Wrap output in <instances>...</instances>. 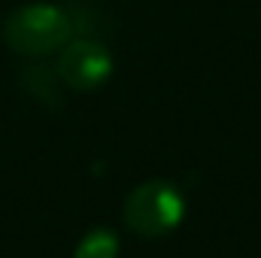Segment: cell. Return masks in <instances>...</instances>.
Masks as SVG:
<instances>
[{
  "label": "cell",
  "instance_id": "obj_1",
  "mask_svg": "<svg viewBox=\"0 0 261 258\" xmlns=\"http://www.w3.org/2000/svg\"><path fill=\"white\" fill-rule=\"evenodd\" d=\"M73 37L70 15L52 3H28L6 15L3 21V43L24 58H43L64 49Z\"/></svg>",
  "mask_w": 261,
  "mask_h": 258
},
{
  "label": "cell",
  "instance_id": "obj_2",
  "mask_svg": "<svg viewBox=\"0 0 261 258\" xmlns=\"http://www.w3.org/2000/svg\"><path fill=\"white\" fill-rule=\"evenodd\" d=\"M182 219H186V197L167 179L140 183L125 200V225L146 240L176 231Z\"/></svg>",
  "mask_w": 261,
  "mask_h": 258
},
{
  "label": "cell",
  "instance_id": "obj_3",
  "mask_svg": "<svg viewBox=\"0 0 261 258\" xmlns=\"http://www.w3.org/2000/svg\"><path fill=\"white\" fill-rule=\"evenodd\" d=\"M58 76L73 91H94L113 76V55L110 49L94 37H76L67 40L58 55Z\"/></svg>",
  "mask_w": 261,
  "mask_h": 258
},
{
  "label": "cell",
  "instance_id": "obj_4",
  "mask_svg": "<svg viewBox=\"0 0 261 258\" xmlns=\"http://www.w3.org/2000/svg\"><path fill=\"white\" fill-rule=\"evenodd\" d=\"M61 85L64 82L58 70H49L43 64H31L21 70V88L46 107H61Z\"/></svg>",
  "mask_w": 261,
  "mask_h": 258
},
{
  "label": "cell",
  "instance_id": "obj_5",
  "mask_svg": "<svg viewBox=\"0 0 261 258\" xmlns=\"http://www.w3.org/2000/svg\"><path fill=\"white\" fill-rule=\"evenodd\" d=\"M73 258H119V237L110 228H94L76 243Z\"/></svg>",
  "mask_w": 261,
  "mask_h": 258
}]
</instances>
